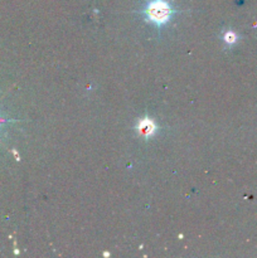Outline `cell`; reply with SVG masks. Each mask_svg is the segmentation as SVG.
Masks as SVG:
<instances>
[{"mask_svg": "<svg viewBox=\"0 0 257 258\" xmlns=\"http://www.w3.org/2000/svg\"><path fill=\"white\" fill-rule=\"evenodd\" d=\"M170 8L163 0H155L146 9V15L149 17V19L153 20L158 25L168 22L169 17H170Z\"/></svg>", "mask_w": 257, "mask_h": 258, "instance_id": "cell-1", "label": "cell"}, {"mask_svg": "<svg viewBox=\"0 0 257 258\" xmlns=\"http://www.w3.org/2000/svg\"><path fill=\"white\" fill-rule=\"evenodd\" d=\"M154 125L151 123L150 120H148V118H145V120L143 121V122L140 123V126H139V130L141 131V134H144V135H151V133H153L154 130Z\"/></svg>", "mask_w": 257, "mask_h": 258, "instance_id": "cell-2", "label": "cell"}]
</instances>
